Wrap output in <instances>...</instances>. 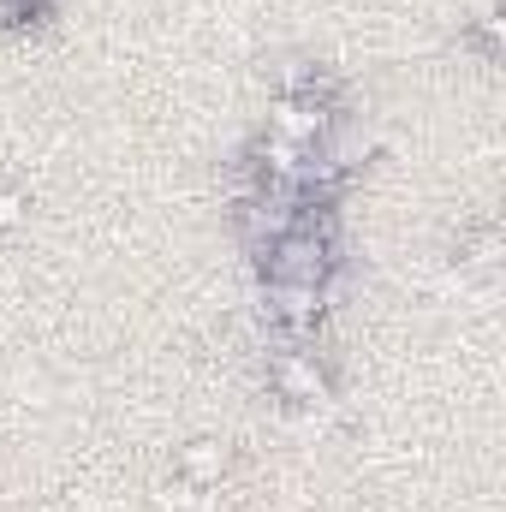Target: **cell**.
<instances>
[{"label": "cell", "instance_id": "6", "mask_svg": "<svg viewBox=\"0 0 506 512\" xmlns=\"http://www.w3.org/2000/svg\"><path fill=\"white\" fill-rule=\"evenodd\" d=\"M12 209H18V203H12V197H0V227L12 221Z\"/></svg>", "mask_w": 506, "mask_h": 512}, {"label": "cell", "instance_id": "5", "mask_svg": "<svg viewBox=\"0 0 506 512\" xmlns=\"http://www.w3.org/2000/svg\"><path fill=\"white\" fill-rule=\"evenodd\" d=\"M227 471V459H221V447H209V441H197L191 453H185V477L191 483H215Z\"/></svg>", "mask_w": 506, "mask_h": 512}, {"label": "cell", "instance_id": "2", "mask_svg": "<svg viewBox=\"0 0 506 512\" xmlns=\"http://www.w3.org/2000/svg\"><path fill=\"white\" fill-rule=\"evenodd\" d=\"M268 298H274V316H280V322H292V328L316 322V286H298V280H274V286H268Z\"/></svg>", "mask_w": 506, "mask_h": 512}, {"label": "cell", "instance_id": "3", "mask_svg": "<svg viewBox=\"0 0 506 512\" xmlns=\"http://www.w3.org/2000/svg\"><path fill=\"white\" fill-rule=\"evenodd\" d=\"M274 137H286V143H304V149H310V137H322V114H316V108H304V102H286V108L274 114Z\"/></svg>", "mask_w": 506, "mask_h": 512}, {"label": "cell", "instance_id": "1", "mask_svg": "<svg viewBox=\"0 0 506 512\" xmlns=\"http://www.w3.org/2000/svg\"><path fill=\"white\" fill-rule=\"evenodd\" d=\"M328 268V245L316 233H280L274 239V256H268V274L274 280H298V286H316Z\"/></svg>", "mask_w": 506, "mask_h": 512}, {"label": "cell", "instance_id": "4", "mask_svg": "<svg viewBox=\"0 0 506 512\" xmlns=\"http://www.w3.org/2000/svg\"><path fill=\"white\" fill-rule=\"evenodd\" d=\"M280 387H286V399H322V376L304 358H286L280 364Z\"/></svg>", "mask_w": 506, "mask_h": 512}]
</instances>
